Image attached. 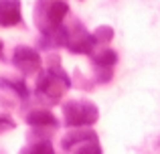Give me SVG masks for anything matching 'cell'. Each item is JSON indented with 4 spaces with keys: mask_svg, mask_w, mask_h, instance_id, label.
I'll use <instances>...</instances> for the list:
<instances>
[{
    "mask_svg": "<svg viewBox=\"0 0 160 154\" xmlns=\"http://www.w3.org/2000/svg\"><path fill=\"white\" fill-rule=\"evenodd\" d=\"M67 10H69V6L63 0H47V2L43 0L39 4V12L35 14V18L39 20L41 28L45 32H51L63 24V18L67 16Z\"/></svg>",
    "mask_w": 160,
    "mask_h": 154,
    "instance_id": "obj_1",
    "label": "cell"
},
{
    "mask_svg": "<svg viewBox=\"0 0 160 154\" xmlns=\"http://www.w3.org/2000/svg\"><path fill=\"white\" fill-rule=\"evenodd\" d=\"M67 87H69V79L63 75V71H53V69L43 73L39 83H37V91L43 97H47L49 102H57L65 93Z\"/></svg>",
    "mask_w": 160,
    "mask_h": 154,
    "instance_id": "obj_2",
    "label": "cell"
},
{
    "mask_svg": "<svg viewBox=\"0 0 160 154\" xmlns=\"http://www.w3.org/2000/svg\"><path fill=\"white\" fill-rule=\"evenodd\" d=\"M65 124L67 126H89L98 120L95 106L85 102H71L65 106Z\"/></svg>",
    "mask_w": 160,
    "mask_h": 154,
    "instance_id": "obj_3",
    "label": "cell"
},
{
    "mask_svg": "<svg viewBox=\"0 0 160 154\" xmlns=\"http://www.w3.org/2000/svg\"><path fill=\"white\" fill-rule=\"evenodd\" d=\"M14 65L27 75H32L41 69V57L35 49L31 47H16L14 49V57H12Z\"/></svg>",
    "mask_w": 160,
    "mask_h": 154,
    "instance_id": "obj_4",
    "label": "cell"
},
{
    "mask_svg": "<svg viewBox=\"0 0 160 154\" xmlns=\"http://www.w3.org/2000/svg\"><path fill=\"white\" fill-rule=\"evenodd\" d=\"M18 22H22L20 0H0V24L2 27H14Z\"/></svg>",
    "mask_w": 160,
    "mask_h": 154,
    "instance_id": "obj_5",
    "label": "cell"
},
{
    "mask_svg": "<svg viewBox=\"0 0 160 154\" xmlns=\"http://www.w3.org/2000/svg\"><path fill=\"white\" fill-rule=\"evenodd\" d=\"M27 122L31 126H57V118L47 110H35L27 116Z\"/></svg>",
    "mask_w": 160,
    "mask_h": 154,
    "instance_id": "obj_6",
    "label": "cell"
},
{
    "mask_svg": "<svg viewBox=\"0 0 160 154\" xmlns=\"http://www.w3.org/2000/svg\"><path fill=\"white\" fill-rule=\"evenodd\" d=\"M93 61L98 65H112L113 61H116V53H113V51H103L102 55H95Z\"/></svg>",
    "mask_w": 160,
    "mask_h": 154,
    "instance_id": "obj_7",
    "label": "cell"
},
{
    "mask_svg": "<svg viewBox=\"0 0 160 154\" xmlns=\"http://www.w3.org/2000/svg\"><path fill=\"white\" fill-rule=\"evenodd\" d=\"M12 128H14V122L10 118H6V116H0V134L6 130H12Z\"/></svg>",
    "mask_w": 160,
    "mask_h": 154,
    "instance_id": "obj_8",
    "label": "cell"
}]
</instances>
